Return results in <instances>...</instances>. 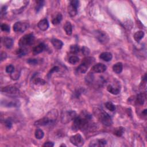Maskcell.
<instances>
[{
  "label": "cell",
  "mask_w": 147,
  "mask_h": 147,
  "mask_svg": "<svg viewBox=\"0 0 147 147\" xmlns=\"http://www.w3.org/2000/svg\"><path fill=\"white\" fill-rule=\"evenodd\" d=\"M29 27V24L27 22H17L13 25V31L16 32H24Z\"/></svg>",
  "instance_id": "obj_7"
},
{
  "label": "cell",
  "mask_w": 147,
  "mask_h": 147,
  "mask_svg": "<svg viewBox=\"0 0 147 147\" xmlns=\"http://www.w3.org/2000/svg\"><path fill=\"white\" fill-rule=\"evenodd\" d=\"M14 71H15L14 67L11 64L8 65V66H7V67H6V71H7L8 73L11 74L12 73H13Z\"/></svg>",
  "instance_id": "obj_33"
},
{
  "label": "cell",
  "mask_w": 147,
  "mask_h": 147,
  "mask_svg": "<svg viewBox=\"0 0 147 147\" xmlns=\"http://www.w3.org/2000/svg\"><path fill=\"white\" fill-rule=\"evenodd\" d=\"M34 41V36L32 33L25 34L23 36L19 42V45L21 48H24L27 46L32 44Z\"/></svg>",
  "instance_id": "obj_3"
},
{
  "label": "cell",
  "mask_w": 147,
  "mask_h": 147,
  "mask_svg": "<svg viewBox=\"0 0 147 147\" xmlns=\"http://www.w3.org/2000/svg\"><path fill=\"white\" fill-rule=\"evenodd\" d=\"M45 81L43 79L39 78H36L34 80V83L36 85L39 86H43L45 84Z\"/></svg>",
  "instance_id": "obj_29"
},
{
  "label": "cell",
  "mask_w": 147,
  "mask_h": 147,
  "mask_svg": "<svg viewBox=\"0 0 147 147\" xmlns=\"http://www.w3.org/2000/svg\"><path fill=\"white\" fill-rule=\"evenodd\" d=\"M38 28L40 29V30L42 31H45L48 30L49 28V22L48 21L47 19H44L39 22L38 23Z\"/></svg>",
  "instance_id": "obj_11"
},
{
  "label": "cell",
  "mask_w": 147,
  "mask_h": 147,
  "mask_svg": "<svg viewBox=\"0 0 147 147\" xmlns=\"http://www.w3.org/2000/svg\"><path fill=\"white\" fill-rule=\"evenodd\" d=\"M4 46L7 48H10L13 44V40L9 37H5L2 40Z\"/></svg>",
  "instance_id": "obj_14"
},
{
  "label": "cell",
  "mask_w": 147,
  "mask_h": 147,
  "mask_svg": "<svg viewBox=\"0 0 147 147\" xmlns=\"http://www.w3.org/2000/svg\"><path fill=\"white\" fill-rule=\"evenodd\" d=\"M1 30L5 32H10V26L7 24H3L1 26Z\"/></svg>",
  "instance_id": "obj_32"
},
{
  "label": "cell",
  "mask_w": 147,
  "mask_h": 147,
  "mask_svg": "<svg viewBox=\"0 0 147 147\" xmlns=\"http://www.w3.org/2000/svg\"><path fill=\"white\" fill-rule=\"evenodd\" d=\"M79 61V58L77 56H71L68 59V62L71 64H75Z\"/></svg>",
  "instance_id": "obj_26"
},
{
  "label": "cell",
  "mask_w": 147,
  "mask_h": 147,
  "mask_svg": "<svg viewBox=\"0 0 147 147\" xmlns=\"http://www.w3.org/2000/svg\"><path fill=\"white\" fill-rule=\"evenodd\" d=\"M51 43L54 45V47L56 49H57V50H60V49H61L63 45V43L61 41V40L57 39L54 38L52 39Z\"/></svg>",
  "instance_id": "obj_16"
},
{
  "label": "cell",
  "mask_w": 147,
  "mask_h": 147,
  "mask_svg": "<svg viewBox=\"0 0 147 147\" xmlns=\"http://www.w3.org/2000/svg\"><path fill=\"white\" fill-rule=\"evenodd\" d=\"M112 54L109 52H104L100 54L99 55V59L103 60L105 62H109L112 59Z\"/></svg>",
  "instance_id": "obj_13"
},
{
  "label": "cell",
  "mask_w": 147,
  "mask_h": 147,
  "mask_svg": "<svg viewBox=\"0 0 147 147\" xmlns=\"http://www.w3.org/2000/svg\"><path fill=\"white\" fill-rule=\"evenodd\" d=\"M146 99V94L145 93H140L138 95L136 98V102L137 104L142 105L144 104Z\"/></svg>",
  "instance_id": "obj_18"
},
{
  "label": "cell",
  "mask_w": 147,
  "mask_h": 147,
  "mask_svg": "<svg viewBox=\"0 0 147 147\" xmlns=\"http://www.w3.org/2000/svg\"><path fill=\"white\" fill-rule=\"evenodd\" d=\"M123 69L122 63L121 62L117 63L113 66V70L115 73L120 74L121 73Z\"/></svg>",
  "instance_id": "obj_19"
},
{
  "label": "cell",
  "mask_w": 147,
  "mask_h": 147,
  "mask_svg": "<svg viewBox=\"0 0 147 147\" xmlns=\"http://www.w3.org/2000/svg\"><path fill=\"white\" fill-rule=\"evenodd\" d=\"M59 71V68L58 67H57V66H56V67H54L50 70V73H49L48 74V76L50 77L52 75V74L55 73V72H57Z\"/></svg>",
  "instance_id": "obj_38"
},
{
  "label": "cell",
  "mask_w": 147,
  "mask_h": 147,
  "mask_svg": "<svg viewBox=\"0 0 147 147\" xmlns=\"http://www.w3.org/2000/svg\"><path fill=\"white\" fill-rule=\"evenodd\" d=\"M70 142L73 144L77 146H82L84 144V141L81 135L79 134H77L71 136L70 137Z\"/></svg>",
  "instance_id": "obj_8"
},
{
  "label": "cell",
  "mask_w": 147,
  "mask_h": 147,
  "mask_svg": "<svg viewBox=\"0 0 147 147\" xmlns=\"http://www.w3.org/2000/svg\"><path fill=\"white\" fill-rule=\"evenodd\" d=\"M45 48V45L43 43H40V44L36 45L33 49V52L34 54H39L44 50Z\"/></svg>",
  "instance_id": "obj_17"
},
{
  "label": "cell",
  "mask_w": 147,
  "mask_h": 147,
  "mask_svg": "<svg viewBox=\"0 0 147 147\" xmlns=\"http://www.w3.org/2000/svg\"><path fill=\"white\" fill-rule=\"evenodd\" d=\"M124 132V128L123 127H119L115 129V131L114 132V134L115 135H116V136L118 137H121L122 136Z\"/></svg>",
  "instance_id": "obj_25"
},
{
  "label": "cell",
  "mask_w": 147,
  "mask_h": 147,
  "mask_svg": "<svg viewBox=\"0 0 147 147\" xmlns=\"http://www.w3.org/2000/svg\"><path fill=\"white\" fill-rule=\"evenodd\" d=\"M36 7H35V9L36 11H39L40 9H41L43 7L44 4V1H36Z\"/></svg>",
  "instance_id": "obj_30"
},
{
  "label": "cell",
  "mask_w": 147,
  "mask_h": 147,
  "mask_svg": "<svg viewBox=\"0 0 147 147\" xmlns=\"http://www.w3.org/2000/svg\"><path fill=\"white\" fill-rule=\"evenodd\" d=\"M79 2L77 0H73L70 2L68 7V13L71 17H74L77 15L78 7H79Z\"/></svg>",
  "instance_id": "obj_6"
},
{
  "label": "cell",
  "mask_w": 147,
  "mask_h": 147,
  "mask_svg": "<svg viewBox=\"0 0 147 147\" xmlns=\"http://www.w3.org/2000/svg\"><path fill=\"white\" fill-rule=\"evenodd\" d=\"M89 67V66L87 64L82 62L81 64L78 66V67L77 68V72L80 74H84L86 73V71H87Z\"/></svg>",
  "instance_id": "obj_15"
},
{
  "label": "cell",
  "mask_w": 147,
  "mask_h": 147,
  "mask_svg": "<svg viewBox=\"0 0 147 147\" xmlns=\"http://www.w3.org/2000/svg\"><path fill=\"white\" fill-rule=\"evenodd\" d=\"M95 36L98 41L102 44H105L108 43L109 40L108 34L102 31H96L94 32Z\"/></svg>",
  "instance_id": "obj_5"
},
{
  "label": "cell",
  "mask_w": 147,
  "mask_h": 147,
  "mask_svg": "<svg viewBox=\"0 0 147 147\" xmlns=\"http://www.w3.org/2000/svg\"><path fill=\"white\" fill-rule=\"evenodd\" d=\"M64 30L67 35H71L73 32V28L70 22H66L64 25Z\"/></svg>",
  "instance_id": "obj_20"
},
{
  "label": "cell",
  "mask_w": 147,
  "mask_h": 147,
  "mask_svg": "<svg viewBox=\"0 0 147 147\" xmlns=\"http://www.w3.org/2000/svg\"><path fill=\"white\" fill-rule=\"evenodd\" d=\"M38 62V60L36 59H29L27 60V63L31 65H36Z\"/></svg>",
  "instance_id": "obj_36"
},
{
  "label": "cell",
  "mask_w": 147,
  "mask_h": 147,
  "mask_svg": "<svg viewBox=\"0 0 147 147\" xmlns=\"http://www.w3.org/2000/svg\"><path fill=\"white\" fill-rule=\"evenodd\" d=\"M144 36V32L143 31H140L135 33L134 34V39L137 42H139Z\"/></svg>",
  "instance_id": "obj_21"
},
{
  "label": "cell",
  "mask_w": 147,
  "mask_h": 147,
  "mask_svg": "<svg viewBox=\"0 0 147 147\" xmlns=\"http://www.w3.org/2000/svg\"><path fill=\"white\" fill-rule=\"evenodd\" d=\"M106 144V141L104 139H97L91 141L90 146H104Z\"/></svg>",
  "instance_id": "obj_12"
},
{
  "label": "cell",
  "mask_w": 147,
  "mask_h": 147,
  "mask_svg": "<svg viewBox=\"0 0 147 147\" xmlns=\"http://www.w3.org/2000/svg\"><path fill=\"white\" fill-rule=\"evenodd\" d=\"M7 57V54L5 52H1V60L3 61V60H5Z\"/></svg>",
  "instance_id": "obj_40"
},
{
  "label": "cell",
  "mask_w": 147,
  "mask_h": 147,
  "mask_svg": "<svg viewBox=\"0 0 147 147\" xmlns=\"http://www.w3.org/2000/svg\"><path fill=\"white\" fill-rule=\"evenodd\" d=\"M143 114H144V116H146V109H145V110L143 111Z\"/></svg>",
  "instance_id": "obj_42"
},
{
  "label": "cell",
  "mask_w": 147,
  "mask_h": 147,
  "mask_svg": "<svg viewBox=\"0 0 147 147\" xmlns=\"http://www.w3.org/2000/svg\"><path fill=\"white\" fill-rule=\"evenodd\" d=\"M77 116V113L73 110H68L63 112L62 114V122L63 124H67L71 121L74 120Z\"/></svg>",
  "instance_id": "obj_4"
},
{
  "label": "cell",
  "mask_w": 147,
  "mask_h": 147,
  "mask_svg": "<svg viewBox=\"0 0 147 147\" xmlns=\"http://www.w3.org/2000/svg\"><path fill=\"white\" fill-rule=\"evenodd\" d=\"M1 92L6 96L10 97H16L20 93L19 89L13 86H8L3 87L1 89Z\"/></svg>",
  "instance_id": "obj_2"
},
{
  "label": "cell",
  "mask_w": 147,
  "mask_h": 147,
  "mask_svg": "<svg viewBox=\"0 0 147 147\" xmlns=\"http://www.w3.org/2000/svg\"><path fill=\"white\" fill-rule=\"evenodd\" d=\"M54 144L52 142H46L44 144H43V146H48V147H52V146H54Z\"/></svg>",
  "instance_id": "obj_39"
},
{
  "label": "cell",
  "mask_w": 147,
  "mask_h": 147,
  "mask_svg": "<svg viewBox=\"0 0 147 147\" xmlns=\"http://www.w3.org/2000/svg\"><path fill=\"white\" fill-rule=\"evenodd\" d=\"M16 53L19 57H21L24 56L26 53H27V52H26V50L24 49V48H20L19 50H17Z\"/></svg>",
  "instance_id": "obj_31"
},
{
  "label": "cell",
  "mask_w": 147,
  "mask_h": 147,
  "mask_svg": "<svg viewBox=\"0 0 147 147\" xmlns=\"http://www.w3.org/2000/svg\"><path fill=\"white\" fill-rule=\"evenodd\" d=\"M60 146H66V145H64V144H63V145H60Z\"/></svg>",
  "instance_id": "obj_43"
},
{
  "label": "cell",
  "mask_w": 147,
  "mask_h": 147,
  "mask_svg": "<svg viewBox=\"0 0 147 147\" xmlns=\"http://www.w3.org/2000/svg\"><path fill=\"white\" fill-rule=\"evenodd\" d=\"M19 76H20V73H19L18 71H14L13 73L11 74V79L13 80L18 79Z\"/></svg>",
  "instance_id": "obj_34"
},
{
  "label": "cell",
  "mask_w": 147,
  "mask_h": 147,
  "mask_svg": "<svg viewBox=\"0 0 147 147\" xmlns=\"http://www.w3.org/2000/svg\"><path fill=\"white\" fill-rule=\"evenodd\" d=\"M34 135H35V137L37 139H42L43 137H44V132H43L42 129H37L36 131H35V133H34Z\"/></svg>",
  "instance_id": "obj_24"
},
{
  "label": "cell",
  "mask_w": 147,
  "mask_h": 147,
  "mask_svg": "<svg viewBox=\"0 0 147 147\" xmlns=\"http://www.w3.org/2000/svg\"><path fill=\"white\" fill-rule=\"evenodd\" d=\"M108 91L111 94L113 95H117L120 93V90L119 88L114 87L113 86H112L111 85H109L107 87Z\"/></svg>",
  "instance_id": "obj_22"
},
{
  "label": "cell",
  "mask_w": 147,
  "mask_h": 147,
  "mask_svg": "<svg viewBox=\"0 0 147 147\" xmlns=\"http://www.w3.org/2000/svg\"><path fill=\"white\" fill-rule=\"evenodd\" d=\"M94 114L104 125L107 126L111 125L112 123H113V121H112L111 117L108 113H106V112L103 111L102 109L98 108L94 109Z\"/></svg>",
  "instance_id": "obj_1"
},
{
  "label": "cell",
  "mask_w": 147,
  "mask_h": 147,
  "mask_svg": "<svg viewBox=\"0 0 147 147\" xmlns=\"http://www.w3.org/2000/svg\"><path fill=\"white\" fill-rule=\"evenodd\" d=\"M82 52L83 55H84L88 56L90 53V51L87 47H85V46H84V47H83L82 48Z\"/></svg>",
  "instance_id": "obj_35"
},
{
  "label": "cell",
  "mask_w": 147,
  "mask_h": 147,
  "mask_svg": "<svg viewBox=\"0 0 147 147\" xmlns=\"http://www.w3.org/2000/svg\"><path fill=\"white\" fill-rule=\"evenodd\" d=\"M105 107L107 108L109 110L111 111H114L116 110V107L113 103L110 102H108L105 103Z\"/></svg>",
  "instance_id": "obj_28"
},
{
  "label": "cell",
  "mask_w": 147,
  "mask_h": 147,
  "mask_svg": "<svg viewBox=\"0 0 147 147\" xmlns=\"http://www.w3.org/2000/svg\"><path fill=\"white\" fill-rule=\"evenodd\" d=\"M50 124H52L51 121L48 119V117L45 116L44 117L42 118V119L36 121L34 122V124L37 126H43L48 125Z\"/></svg>",
  "instance_id": "obj_10"
},
{
  "label": "cell",
  "mask_w": 147,
  "mask_h": 147,
  "mask_svg": "<svg viewBox=\"0 0 147 147\" xmlns=\"http://www.w3.org/2000/svg\"><path fill=\"white\" fill-rule=\"evenodd\" d=\"M62 20V15L61 13H58L56 15V16L52 20V22L54 25H58L59 23L61 22Z\"/></svg>",
  "instance_id": "obj_23"
},
{
  "label": "cell",
  "mask_w": 147,
  "mask_h": 147,
  "mask_svg": "<svg viewBox=\"0 0 147 147\" xmlns=\"http://www.w3.org/2000/svg\"><path fill=\"white\" fill-rule=\"evenodd\" d=\"M7 7H6V6H4V7L1 8V14H2L5 12L6 10H7Z\"/></svg>",
  "instance_id": "obj_41"
},
{
  "label": "cell",
  "mask_w": 147,
  "mask_h": 147,
  "mask_svg": "<svg viewBox=\"0 0 147 147\" xmlns=\"http://www.w3.org/2000/svg\"><path fill=\"white\" fill-rule=\"evenodd\" d=\"M107 67L102 63H97L93 66L91 70L96 73H102L106 70Z\"/></svg>",
  "instance_id": "obj_9"
},
{
  "label": "cell",
  "mask_w": 147,
  "mask_h": 147,
  "mask_svg": "<svg viewBox=\"0 0 147 147\" xmlns=\"http://www.w3.org/2000/svg\"><path fill=\"white\" fill-rule=\"evenodd\" d=\"M5 125L9 129H10L12 126V122L10 119H7L5 121Z\"/></svg>",
  "instance_id": "obj_37"
},
{
  "label": "cell",
  "mask_w": 147,
  "mask_h": 147,
  "mask_svg": "<svg viewBox=\"0 0 147 147\" xmlns=\"http://www.w3.org/2000/svg\"><path fill=\"white\" fill-rule=\"evenodd\" d=\"M79 51V47L78 45H72L70 47V52L73 54H77Z\"/></svg>",
  "instance_id": "obj_27"
}]
</instances>
